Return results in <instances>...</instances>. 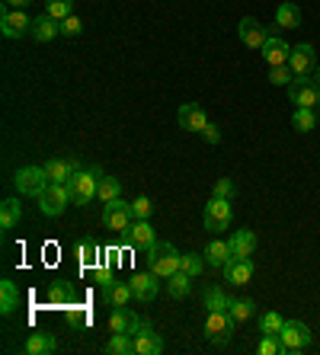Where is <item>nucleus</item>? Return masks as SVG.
Listing matches in <instances>:
<instances>
[{
	"mask_svg": "<svg viewBox=\"0 0 320 355\" xmlns=\"http://www.w3.org/2000/svg\"><path fill=\"white\" fill-rule=\"evenodd\" d=\"M103 176H106V173H103L99 166H93V170H77V173L65 182L67 192H71V202H74V205H90Z\"/></svg>",
	"mask_w": 320,
	"mask_h": 355,
	"instance_id": "f257e3e1",
	"label": "nucleus"
},
{
	"mask_svg": "<svg viewBox=\"0 0 320 355\" xmlns=\"http://www.w3.org/2000/svg\"><path fill=\"white\" fill-rule=\"evenodd\" d=\"M180 263H183V253L173 243H157L148 253V269L154 275H160V279H170V275L180 272Z\"/></svg>",
	"mask_w": 320,
	"mask_h": 355,
	"instance_id": "f03ea898",
	"label": "nucleus"
},
{
	"mask_svg": "<svg viewBox=\"0 0 320 355\" xmlns=\"http://www.w3.org/2000/svg\"><path fill=\"white\" fill-rule=\"evenodd\" d=\"M234 317L228 314V311H205V323H202V330H205V336L212 339L214 346H228L230 336H234Z\"/></svg>",
	"mask_w": 320,
	"mask_h": 355,
	"instance_id": "7ed1b4c3",
	"label": "nucleus"
},
{
	"mask_svg": "<svg viewBox=\"0 0 320 355\" xmlns=\"http://www.w3.org/2000/svg\"><path fill=\"white\" fill-rule=\"evenodd\" d=\"M230 221H234V211H230L228 198H214L205 205V211H202V224H205V231L218 234V231H228Z\"/></svg>",
	"mask_w": 320,
	"mask_h": 355,
	"instance_id": "20e7f679",
	"label": "nucleus"
},
{
	"mask_svg": "<svg viewBox=\"0 0 320 355\" xmlns=\"http://www.w3.org/2000/svg\"><path fill=\"white\" fill-rule=\"evenodd\" d=\"M288 99L295 103V109H314L320 99V87L314 77H295L288 83Z\"/></svg>",
	"mask_w": 320,
	"mask_h": 355,
	"instance_id": "39448f33",
	"label": "nucleus"
},
{
	"mask_svg": "<svg viewBox=\"0 0 320 355\" xmlns=\"http://www.w3.org/2000/svg\"><path fill=\"white\" fill-rule=\"evenodd\" d=\"M67 202H71L67 186H61V182H49L39 196V211L42 215H49V218H58L67 208Z\"/></svg>",
	"mask_w": 320,
	"mask_h": 355,
	"instance_id": "423d86ee",
	"label": "nucleus"
},
{
	"mask_svg": "<svg viewBox=\"0 0 320 355\" xmlns=\"http://www.w3.org/2000/svg\"><path fill=\"white\" fill-rule=\"evenodd\" d=\"M103 224H106L109 231H115V234H125L135 224L132 205H128V202H122V198L106 202V208H103Z\"/></svg>",
	"mask_w": 320,
	"mask_h": 355,
	"instance_id": "0eeeda50",
	"label": "nucleus"
},
{
	"mask_svg": "<svg viewBox=\"0 0 320 355\" xmlns=\"http://www.w3.org/2000/svg\"><path fill=\"white\" fill-rule=\"evenodd\" d=\"M17 189H19V196H33V198H39L42 196V189L49 186V176H45V170L42 166H23V170H17Z\"/></svg>",
	"mask_w": 320,
	"mask_h": 355,
	"instance_id": "6e6552de",
	"label": "nucleus"
},
{
	"mask_svg": "<svg viewBox=\"0 0 320 355\" xmlns=\"http://www.w3.org/2000/svg\"><path fill=\"white\" fill-rule=\"evenodd\" d=\"M279 339H282V346H285V352H301V349L311 346V330L301 320H285Z\"/></svg>",
	"mask_w": 320,
	"mask_h": 355,
	"instance_id": "1a4fd4ad",
	"label": "nucleus"
},
{
	"mask_svg": "<svg viewBox=\"0 0 320 355\" xmlns=\"http://www.w3.org/2000/svg\"><path fill=\"white\" fill-rule=\"evenodd\" d=\"M288 67L295 71V77H311L317 71V51H314L311 42H301L292 49V58H288Z\"/></svg>",
	"mask_w": 320,
	"mask_h": 355,
	"instance_id": "9d476101",
	"label": "nucleus"
},
{
	"mask_svg": "<svg viewBox=\"0 0 320 355\" xmlns=\"http://www.w3.org/2000/svg\"><path fill=\"white\" fill-rule=\"evenodd\" d=\"M132 336H135V355H160L164 352V339L157 336L151 323L141 320L138 330H135Z\"/></svg>",
	"mask_w": 320,
	"mask_h": 355,
	"instance_id": "9b49d317",
	"label": "nucleus"
},
{
	"mask_svg": "<svg viewBox=\"0 0 320 355\" xmlns=\"http://www.w3.org/2000/svg\"><path fill=\"white\" fill-rule=\"evenodd\" d=\"M160 275H154L148 269V272H135L132 279H128V285H132V295L135 301H141V304H148V301H154L157 291H160Z\"/></svg>",
	"mask_w": 320,
	"mask_h": 355,
	"instance_id": "f8f14e48",
	"label": "nucleus"
},
{
	"mask_svg": "<svg viewBox=\"0 0 320 355\" xmlns=\"http://www.w3.org/2000/svg\"><path fill=\"white\" fill-rule=\"evenodd\" d=\"M0 33L7 35V39H23L26 33H33V19L26 17L23 10H7L0 17Z\"/></svg>",
	"mask_w": 320,
	"mask_h": 355,
	"instance_id": "ddd939ff",
	"label": "nucleus"
},
{
	"mask_svg": "<svg viewBox=\"0 0 320 355\" xmlns=\"http://www.w3.org/2000/svg\"><path fill=\"white\" fill-rule=\"evenodd\" d=\"M224 279L230 282V285H250V279H253V259L250 257H230L228 263H224Z\"/></svg>",
	"mask_w": 320,
	"mask_h": 355,
	"instance_id": "4468645a",
	"label": "nucleus"
},
{
	"mask_svg": "<svg viewBox=\"0 0 320 355\" xmlns=\"http://www.w3.org/2000/svg\"><path fill=\"white\" fill-rule=\"evenodd\" d=\"M125 237V243H128V247H135V250H154L157 247V237H154V227H151L148 221H135L132 227H128V231L122 234Z\"/></svg>",
	"mask_w": 320,
	"mask_h": 355,
	"instance_id": "2eb2a0df",
	"label": "nucleus"
},
{
	"mask_svg": "<svg viewBox=\"0 0 320 355\" xmlns=\"http://www.w3.org/2000/svg\"><path fill=\"white\" fill-rule=\"evenodd\" d=\"M237 33H240V42H244L246 49H263L266 45V39H269V29L266 26H260L253 17H244L240 19V26H237Z\"/></svg>",
	"mask_w": 320,
	"mask_h": 355,
	"instance_id": "dca6fc26",
	"label": "nucleus"
},
{
	"mask_svg": "<svg viewBox=\"0 0 320 355\" xmlns=\"http://www.w3.org/2000/svg\"><path fill=\"white\" fill-rule=\"evenodd\" d=\"M263 58L269 67H279V64H288V58H292V45H288L282 35H269L263 45Z\"/></svg>",
	"mask_w": 320,
	"mask_h": 355,
	"instance_id": "f3484780",
	"label": "nucleus"
},
{
	"mask_svg": "<svg viewBox=\"0 0 320 355\" xmlns=\"http://www.w3.org/2000/svg\"><path fill=\"white\" fill-rule=\"evenodd\" d=\"M176 119H180V128H186V132H202V128L208 125L205 109L196 106V103H186V106H180Z\"/></svg>",
	"mask_w": 320,
	"mask_h": 355,
	"instance_id": "a211bd4d",
	"label": "nucleus"
},
{
	"mask_svg": "<svg viewBox=\"0 0 320 355\" xmlns=\"http://www.w3.org/2000/svg\"><path fill=\"white\" fill-rule=\"evenodd\" d=\"M42 170H45V176H49V182H61V186H65V182L71 180V176H74L77 170H81V164H77V160H61V157H51L49 164L42 166Z\"/></svg>",
	"mask_w": 320,
	"mask_h": 355,
	"instance_id": "6ab92c4d",
	"label": "nucleus"
},
{
	"mask_svg": "<svg viewBox=\"0 0 320 355\" xmlns=\"http://www.w3.org/2000/svg\"><path fill=\"white\" fill-rule=\"evenodd\" d=\"M138 323L141 320L128 311V307H112V314H109V333H135Z\"/></svg>",
	"mask_w": 320,
	"mask_h": 355,
	"instance_id": "aec40b11",
	"label": "nucleus"
},
{
	"mask_svg": "<svg viewBox=\"0 0 320 355\" xmlns=\"http://www.w3.org/2000/svg\"><path fill=\"white\" fill-rule=\"evenodd\" d=\"M132 285L128 282H109L106 288H103V301H106L109 307H125L128 301H132Z\"/></svg>",
	"mask_w": 320,
	"mask_h": 355,
	"instance_id": "412c9836",
	"label": "nucleus"
},
{
	"mask_svg": "<svg viewBox=\"0 0 320 355\" xmlns=\"http://www.w3.org/2000/svg\"><path fill=\"white\" fill-rule=\"evenodd\" d=\"M228 247H230V257H253V250H256V234H253V231H237V234H230Z\"/></svg>",
	"mask_w": 320,
	"mask_h": 355,
	"instance_id": "4be33fe9",
	"label": "nucleus"
},
{
	"mask_svg": "<svg viewBox=\"0 0 320 355\" xmlns=\"http://www.w3.org/2000/svg\"><path fill=\"white\" fill-rule=\"evenodd\" d=\"M33 35L35 42H51L55 39V35H61V23H58V19H51L49 13H42L39 19H33Z\"/></svg>",
	"mask_w": 320,
	"mask_h": 355,
	"instance_id": "5701e85b",
	"label": "nucleus"
},
{
	"mask_svg": "<svg viewBox=\"0 0 320 355\" xmlns=\"http://www.w3.org/2000/svg\"><path fill=\"white\" fill-rule=\"evenodd\" d=\"M58 349V339L51 333H29L26 339V355H49Z\"/></svg>",
	"mask_w": 320,
	"mask_h": 355,
	"instance_id": "b1692460",
	"label": "nucleus"
},
{
	"mask_svg": "<svg viewBox=\"0 0 320 355\" xmlns=\"http://www.w3.org/2000/svg\"><path fill=\"white\" fill-rule=\"evenodd\" d=\"M202 257H205L208 266H214V269H224V263L230 259V247L224 243V240H208V243H205V253H202Z\"/></svg>",
	"mask_w": 320,
	"mask_h": 355,
	"instance_id": "393cba45",
	"label": "nucleus"
},
{
	"mask_svg": "<svg viewBox=\"0 0 320 355\" xmlns=\"http://www.w3.org/2000/svg\"><path fill=\"white\" fill-rule=\"evenodd\" d=\"M23 218V205H19L17 198H3V205H0V227L3 231H13Z\"/></svg>",
	"mask_w": 320,
	"mask_h": 355,
	"instance_id": "a878e982",
	"label": "nucleus"
},
{
	"mask_svg": "<svg viewBox=\"0 0 320 355\" xmlns=\"http://www.w3.org/2000/svg\"><path fill=\"white\" fill-rule=\"evenodd\" d=\"M77 263H81L83 269H96L99 266V243L96 240H81V243H77Z\"/></svg>",
	"mask_w": 320,
	"mask_h": 355,
	"instance_id": "bb28decb",
	"label": "nucleus"
},
{
	"mask_svg": "<svg viewBox=\"0 0 320 355\" xmlns=\"http://www.w3.org/2000/svg\"><path fill=\"white\" fill-rule=\"evenodd\" d=\"M230 301H234V297H228V295H224V288H218V285H208L205 295H202L205 311H228Z\"/></svg>",
	"mask_w": 320,
	"mask_h": 355,
	"instance_id": "cd10ccee",
	"label": "nucleus"
},
{
	"mask_svg": "<svg viewBox=\"0 0 320 355\" xmlns=\"http://www.w3.org/2000/svg\"><path fill=\"white\" fill-rule=\"evenodd\" d=\"M17 307H19V291H17V285H13L10 279H3V282H0V311H3V314H13Z\"/></svg>",
	"mask_w": 320,
	"mask_h": 355,
	"instance_id": "c85d7f7f",
	"label": "nucleus"
},
{
	"mask_svg": "<svg viewBox=\"0 0 320 355\" xmlns=\"http://www.w3.org/2000/svg\"><path fill=\"white\" fill-rule=\"evenodd\" d=\"M276 23H279L282 29H301V10H298L295 3H282V7L276 10Z\"/></svg>",
	"mask_w": 320,
	"mask_h": 355,
	"instance_id": "c756f323",
	"label": "nucleus"
},
{
	"mask_svg": "<svg viewBox=\"0 0 320 355\" xmlns=\"http://www.w3.org/2000/svg\"><path fill=\"white\" fill-rule=\"evenodd\" d=\"M106 352L109 355H128V352H135V336H132V333H112V339L106 343Z\"/></svg>",
	"mask_w": 320,
	"mask_h": 355,
	"instance_id": "7c9ffc66",
	"label": "nucleus"
},
{
	"mask_svg": "<svg viewBox=\"0 0 320 355\" xmlns=\"http://www.w3.org/2000/svg\"><path fill=\"white\" fill-rule=\"evenodd\" d=\"M167 291H170V297H189V291H192V275H186L180 269L176 275H170V282H167Z\"/></svg>",
	"mask_w": 320,
	"mask_h": 355,
	"instance_id": "2f4dec72",
	"label": "nucleus"
},
{
	"mask_svg": "<svg viewBox=\"0 0 320 355\" xmlns=\"http://www.w3.org/2000/svg\"><path fill=\"white\" fill-rule=\"evenodd\" d=\"M228 314L234 317V323H246L250 317L256 314V304H253V301H246V297H237V301H230Z\"/></svg>",
	"mask_w": 320,
	"mask_h": 355,
	"instance_id": "473e14b6",
	"label": "nucleus"
},
{
	"mask_svg": "<svg viewBox=\"0 0 320 355\" xmlns=\"http://www.w3.org/2000/svg\"><path fill=\"white\" fill-rule=\"evenodd\" d=\"M45 13L61 23V19H67L74 13V0H45Z\"/></svg>",
	"mask_w": 320,
	"mask_h": 355,
	"instance_id": "72a5a7b5",
	"label": "nucleus"
},
{
	"mask_svg": "<svg viewBox=\"0 0 320 355\" xmlns=\"http://www.w3.org/2000/svg\"><path fill=\"white\" fill-rule=\"evenodd\" d=\"M119 192H122V182L115 180V176H103L96 186V198H103V202H112V198H119Z\"/></svg>",
	"mask_w": 320,
	"mask_h": 355,
	"instance_id": "f704fd0d",
	"label": "nucleus"
},
{
	"mask_svg": "<svg viewBox=\"0 0 320 355\" xmlns=\"http://www.w3.org/2000/svg\"><path fill=\"white\" fill-rule=\"evenodd\" d=\"M71 297H74L71 282H55V285L49 288V301H51V304H71Z\"/></svg>",
	"mask_w": 320,
	"mask_h": 355,
	"instance_id": "c9c22d12",
	"label": "nucleus"
},
{
	"mask_svg": "<svg viewBox=\"0 0 320 355\" xmlns=\"http://www.w3.org/2000/svg\"><path fill=\"white\" fill-rule=\"evenodd\" d=\"M292 125H295L298 132H314V128H317V116H314V109H295Z\"/></svg>",
	"mask_w": 320,
	"mask_h": 355,
	"instance_id": "e433bc0d",
	"label": "nucleus"
},
{
	"mask_svg": "<svg viewBox=\"0 0 320 355\" xmlns=\"http://www.w3.org/2000/svg\"><path fill=\"white\" fill-rule=\"evenodd\" d=\"M282 327H285V317L276 314V311H269V314L260 317V333H272V336H279Z\"/></svg>",
	"mask_w": 320,
	"mask_h": 355,
	"instance_id": "4c0bfd02",
	"label": "nucleus"
},
{
	"mask_svg": "<svg viewBox=\"0 0 320 355\" xmlns=\"http://www.w3.org/2000/svg\"><path fill=\"white\" fill-rule=\"evenodd\" d=\"M256 352H260V355H279V352H285V346H282L279 336H272V333H263V339H260Z\"/></svg>",
	"mask_w": 320,
	"mask_h": 355,
	"instance_id": "58836bf2",
	"label": "nucleus"
},
{
	"mask_svg": "<svg viewBox=\"0 0 320 355\" xmlns=\"http://www.w3.org/2000/svg\"><path fill=\"white\" fill-rule=\"evenodd\" d=\"M202 266H205V259L199 257V253H183V263L180 269L186 275H192V279H199V272H202Z\"/></svg>",
	"mask_w": 320,
	"mask_h": 355,
	"instance_id": "ea45409f",
	"label": "nucleus"
},
{
	"mask_svg": "<svg viewBox=\"0 0 320 355\" xmlns=\"http://www.w3.org/2000/svg\"><path fill=\"white\" fill-rule=\"evenodd\" d=\"M292 80H295V71H292L288 64H279V67H272V71H269V83H272V87H288Z\"/></svg>",
	"mask_w": 320,
	"mask_h": 355,
	"instance_id": "a19ab883",
	"label": "nucleus"
},
{
	"mask_svg": "<svg viewBox=\"0 0 320 355\" xmlns=\"http://www.w3.org/2000/svg\"><path fill=\"white\" fill-rule=\"evenodd\" d=\"M151 211H154L151 198H135V202H132V218H135V221H148Z\"/></svg>",
	"mask_w": 320,
	"mask_h": 355,
	"instance_id": "79ce46f5",
	"label": "nucleus"
},
{
	"mask_svg": "<svg viewBox=\"0 0 320 355\" xmlns=\"http://www.w3.org/2000/svg\"><path fill=\"white\" fill-rule=\"evenodd\" d=\"M81 33H83L81 17H74V13H71L67 19H61V35H71V39H74V35H81Z\"/></svg>",
	"mask_w": 320,
	"mask_h": 355,
	"instance_id": "37998d69",
	"label": "nucleus"
},
{
	"mask_svg": "<svg viewBox=\"0 0 320 355\" xmlns=\"http://www.w3.org/2000/svg\"><path fill=\"white\" fill-rule=\"evenodd\" d=\"M234 192H237V189H234V182H230V180H218V182H214V198H230Z\"/></svg>",
	"mask_w": 320,
	"mask_h": 355,
	"instance_id": "c03bdc74",
	"label": "nucleus"
},
{
	"mask_svg": "<svg viewBox=\"0 0 320 355\" xmlns=\"http://www.w3.org/2000/svg\"><path fill=\"white\" fill-rule=\"evenodd\" d=\"M93 275H96V285H99V288H106L109 282H112V272H109V266H103V263L93 269Z\"/></svg>",
	"mask_w": 320,
	"mask_h": 355,
	"instance_id": "a18cd8bd",
	"label": "nucleus"
},
{
	"mask_svg": "<svg viewBox=\"0 0 320 355\" xmlns=\"http://www.w3.org/2000/svg\"><path fill=\"white\" fill-rule=\"evenodd\" d=\"M199 135H202V138H205L208 144H218V141H221V132H218V125H212V122H208Z\"/></svg>",
	"mask_w": 320,
	"mask_h": 355,
	"instance_id": "49530a36",
	"label": "nucleus"
},
{
	"mask_svg": "<svg viewBox=\"0 0 320 355\" xmlns=\"http://www.w3.org/2000/svg\"><path fill=\"white\" fill-rule=\"evenodd\" d=\"M3 3H7V7H13V10H26L33 0H3Z\"/></svg>",
	"mask_w": 320,
	"mask_h": 355,
	"instance_id": "de8ad7c7",
	"label": "nucleus"
},
{
	"mask_svg": "<svg viewBox=\"0 0 320 355\" xmlns=\"http://www.w3.org/2000/svg\"><path fill=\"white\" fill-rule=\"evenodd\" d=\"M67 320H71V323H83V320H87V314H83V311H71V314H67Z\"/></svg>",
	"mask_w": 320,
	"mask_h": 355,
	"instance_id": "09e8293b",
	"label": "nucleus"
},
{
	"mask_svg": "<svg viewBox=\"0 0 320 355\" xmlns=\"http://www.w3.org/2000/svg\"><path fill=\"white\" fill-rule=\"evenodd\" d=\"M314 74H317V77H314V80H317V87H320V67H317V71H314Z\"/></svg>",
	"mask_w": 320,
	"mask_h": 355,
	"instance_id": "8fccbe9b",
	"label": "nucleus"
},
{
	"mask_svg": "<svg viewBox=\"0 0 320 355\" xmlns=\"http://www.w3.org/2000/svg\"><path fill=\"white\" fill-rule=\"evenodd\" d=\"M317 106H320V99H317Z\"/></svg>",
	"mask_w": 320,
	"mask_h": 355,
	"instance_id": "3c124183",
	"label": "nucleus"
}]
</instances>
